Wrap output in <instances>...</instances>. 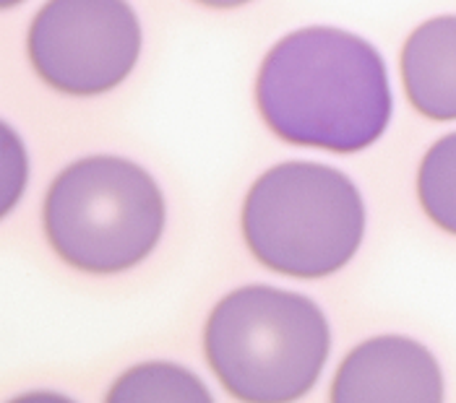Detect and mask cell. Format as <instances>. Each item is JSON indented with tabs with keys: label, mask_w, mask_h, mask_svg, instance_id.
I'll use <instances>...</instances> for the list:
<instances>
[{
	"label": "cell",
	"mask_w": 456,
	"mask_h": 403,
	"mask_svg": "<svg viewBox=\"0 0 456 403\" xmlns=\"http://www.w3.org/2000/svg\"><path fill=\"white\" fill-rule=\"evenodd\" d=\"M256 104L277 138L329 154L373 146L394 112L384 55L337 27L281 36L261 63Z\"/></svg>",
	"instance_id": "cell-1"
},
{
	"label": "cell",
	"mask_w": 456,
	"mask_h": 403,
	"mask_svg": "<svg viewBox=\"0 0 456 403\" xmlns=\"http://www.w3.org/2000/svg\"><path fill=\"white\" fill-rule=\"evenodd\" d=\"M331 331L311 297L248 284L222 297L204 328V354L224 391L246 403L308 396L329 362Z\"/></svg>",
	"instance_id": "cell-2"
},
{
	"label": "cell",
	"mask_w": 456,
	"mask_h": 403,
	"mask_svg": "<svg viewBox=\"0 0 456 403\" xmlns=\"http://www.w3.org/2000/svg\"><path fill=\"white\" fill-rule=\"evenodd\" d=\"M165 196L146 169L92 154L63 169L42 206V227L70 269L115 276L146 261L165 232Z\"/></svg>",
	"instance_id": "cell-3"
},
{
	"label": "cell",
	"mask_w": 456,
	"mask_h": 403,
	"mask_svg": "<svg viewBox=\"0 0 456 403\" xmlns=\"http://www.w3.org/2000/svg\"><path fill=\"white\" fill-rule=\"evenodd\" d=\"M365 237V201L337 167L284 162L266 169L243 203V239L269 270L316 281L342 270Z\"/></svg>",
	"instance_id": "cell-4"
},
{
	"label": "cell",
	"mask_w": 456,
	"mask_h": 403,
	"mask_svg": "<svg viewBox=\"0 0 456 403\" xmlns=\"http://www.w3.org/2000/svg\"><path fill=\"white\" fill-rule=\"evenodd\" d=\"M141 21L128 0H47L27 34L35 73L69 97L120 86L141 58Z\"/></svg>",
	"instance_id": "cell-5"
},
{
	"label": "cell",
	"mask_w": 456,
	"mask_h": 403,
	"mask_svg": "<svg viewBox=\"0 0 456 403\" xmlns=\"http://www.w3.org/2000/svg\"><path fill=\"white\" fill-rule=\"evenodd\" d=\"M334 403H441L444 372L428 346L410 336H376L342 359Z\"/></svg>",
	"instance_id": "cell-6"
},
{
	"label": "cell",
	"mask_w": 456,
	"mask_h": 403,
	"mask_svg": "<svg viewBox=\"0 0 456 403\" xmlns=\"http://www.w3.org/2000/svg\"><path fill=\"white\" fill-rule=\"evenodd\" d=\"M402 84L428 120H456V16L422 21L402 47Z\"/></svg>",
	"instance_id": "cell-7"
},
{
	"label": "cell",
	"mask_w": 456,
	"mask_h": 403,
	"mask_svg": "<svg viewBox=\"0 0 456 403\" xmlns=\"http://www.w3.org/2000/svg\"><path fill=\"white\" fill-rule=\"evenodd\" d=\"M107 401H211V393L201 385L193 372L183 370L167 362L139 365L134 370L123 372Z\"/></svg>",
	"instance_id": "cell-8"
},
{
	"label": "cell",
	"mask_w": 456,
	"mask_h": 403,
	"mask_svg": "<svg viewBox=\"0 0 456 403\" xmlns=\"http://www.w3.org/2000/svg\"><path fill=\"white\" fill-rule=\"evenodd\" d=\"M418 198L425 216L456 237V131L438 138L422 157Z\"/></svg>",
	"instance_id": "cell-9"
},
{
	"label": "cell",
	"mask_w": 456,
	"mask_h": 403,
	"mask_svg": "<svg viewBox=\"0 0 456 403\" xmlns=\"http://www.w3.org/2000/svg\"><path fill=\"white\" fill-rule=\"evenodd\" d=\"M199 5H204V8H216V11H230V8H240V5H246L250 0H196Z\"/></svg>",
	"instance_id": "cell-10"
},
{
	"label": "cell",
	"mask_w": 456,
	"mask_h": 403,
	"mask_svg": "<svg viewBox=\"0 0 456 403\" xmlns=\"http://www.w3.org/2000/svg\"><path fill=\"white\" fill-rule=\"evenodd\" d=\"M19 3H24V0H0L3 8H13V5H19Z\"/></svg>",
	"instance_id": "cell-11"
}]
</instances>
